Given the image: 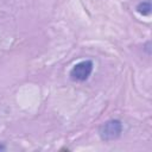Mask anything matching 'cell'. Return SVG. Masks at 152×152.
<instances>
[{
	"label": "cell",
	"instance_id": "6da1fadb",
	"mask_svg": "<svg viewBox=\"0 0 152 152\" xmlns=\"http://www.w3.org/2000/svg\"><path fill=\"white\" fill-rule=\"evenodd\" d=\"M122 133V122L118 119H110L101 125L99 135L103 141H112L118 139Z\"/></svg>",
	"mask_w": 152,
	"mask_h": 152
},
{
	"label": "cell",
	"instance_id": "7a4b0ae2",
	"mask_svg": "<svg viewBox=\"0 0 152 152\" xmlns=\"http://www.w3.org/2000/svg\"><path fill=\"white\" fill-rule=\"evenodd\" d=\"M93 68H94V64L90 59L81 61L71 68L69 76L74 82H83L89 78V76L93 72Z\"/></svg>",
	"mask_w": 152,
	"mask_h": 152
},
{
	"label": "cell",
	"instance_id": "3957f363",
	"mask_svg": "<svg viewBox=\"0 0 152 152\" xmlns=\"http://www.w3.org/2000/svg\"><path fill=\"white\" fill-rule=\"evenodd\" d=\"M137 12L141 15H148L151 13V10H152V6H151V1L150 0H144V1H140L138 5H137Z\"/></svg>",
	"mask_w": 152,
	"mask_h": 152
},
{
	"label": "cell",
	"instance_id": "277c9868",
	"mask_svg": "<svg viewBox=\"0 0 152 152\" xmlns=\"http://www.w3.org/2000/svg\"><path fill=\"white\" fill-rule=\"evenodd\" d=\"M1 150H6V146L2 145V144H0V151H1Z\"/></svg>",
	"mask_w": 152,
	"mask_h": 152
}]
</instances>
